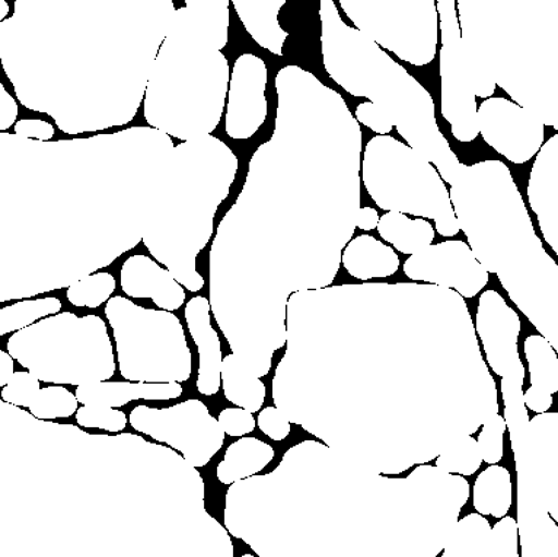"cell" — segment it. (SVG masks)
<instances>
[{"instance_id": "32", "label": "cell", "mask_w": 558, "mask_h": 557, "mask_svg": "<svg viewBox=\"0 0 558 557\" xmlns=\"http://www.w3.org/2000/svg\"><path fill=\"white\" fill-rule=\"evenodd\" d=\"M356 119L363 126L369 128L371 131L387 135L392 131L393 124L383 108L375 106L374 102L359 104L356 108Z\"/></svg>"}, {"instance_id": "36", "label": "cell", "mask_w": 558, "mask_h": 557, "mask_svg": "<svg viewBox=\"0 0 558 557\" xmlns=\"http://www.w3.org/2000/svg\"><path fill=\"white\" fill-rule=\"evenodd\" d=\"M14 374V360L8 353L0 351V387H5Z\"/></svg>"}, {"instance_id": "19", "label": "cell", "mask_w": 558, "mask_h": 557, "mask_svg": "<svg viewBox=\"0 0 558 557\" xmlns=\"http://www.w3.org/2000/svg\"><path fill=\"white\" fill-rule=\"evenodd\" d=\"M512 479L508 469L490 465L474 485V508L480 516L504 518L512 507Z\"/></svg>"}, {"instance_id": "34", "label": "cell", "mask_w": 558, "mask_h": 557, "mask_svg": "<svg viewBox=\"0 0 558 557\" xmlns=\"http://www.w3.org/2000/svg\"><path fill=\"white\" fill-rule=\"evenodd\" d=\"M19 106L0 82V131H8L15 123Z\"/></svg>"}, {"instance_id": "25", "label": "cell", "mask_w": 558, "mask_h": 557, "mask_svg": "<svg viewBox=\"0 0 558 557\" xmlns=\"http://www.w3.org/2000/svg\"><path fill=\"white\" fill-rule=\"evenodd\" d=\"M116 280L110 274H97L68 288V300L75 306L98 308L114 292Z\"/></svg>"}, {"instance_id": "15", "label": "cell", "mask_w": 558, "mask_h": 557, "mask_svg": "<svg viewBox=\"0 0 558 557\" xmlns=\"http://www.w3.org/2000/svg\"><path fill=\"white\" fill-rule=\"evenodd\" d=\"M272 459H275V450L270 445L257 438H242L228 448L216 473L220 483L233 485L262 472Z\"/></svg>"}, {"instance_id": "13", "label": "cell", "mask_w": 558, "mask_h": 557, "mask_svg": "<svg viewBox=\"0 0 558 557\" xmlns=\"http://www.w3.org/2000/svg\"><path fill=\"white\" fill-rule=\"evenodd\" d=\"M525 355L530 364L531 387L523 392V404L536 414L547 413L553 395L558 391V358L543 336L525 340Z\"/></svg>"}, {"instance_id": "6", "label": "cell", "mask_w": 558, "mask_h": 557, "mask_svg": "<svg viewBox=\"0 0 558 557\" xmlns=\"http://www.w3.org/2000/svg\"><path fill=\"white\" fill-rule=\"evenodd\" d=\"M440 25H442V51H440V76H442V113L452 124L453 136L460 142H473L478 135L477 106L473 82L466 63L461 29L457 20L456 0H439Z\"/></svg>"}, {"instance_id": "4", "label": "cell", "mask_w": 558, "mask_h": 557, "mask_svg": "<svg viewBox=\"0 0 558 557\" xmlns=\"http://www.w3.org/2000/svg\"><path fill=\"white\" fill-rule=\"evenodd\" d=\"M130 425L134 431L153 436L179 450L192 468H205L222 448L225 432L218 421L198 400L153 409L137 405L130 413Z\"/></svg>"}, {"instance_id": "35", "label": "cell", "mask_w": 558, "mask_h": 557, "mask_svg": "<svg viewBox=\"0 0 558 557\" xmlns=\"http://www.w3.org/2000/svg\"><path fill=\"white\" fill-rule=\"evenodd\" d=\"M379 215L378 211L372 209V207H363V209H359L356 226L361 228L362 231H372L378 227Z\"/></svg>"}, {"instance_id": "2", "label": "cell", "mask_w": 558, "mask_h": 557, "mask_svg": "<svg viewBox=\"0 0 558 557\" xmlns=\"http://www.w3.org/2000/svg\"><path fill=\"white\" fill-rule=\"evenodd\" d=\"M231 487L225 526L259 557H438L470 483L434 465L385 477L317 440Z\"/></svg>"}, {"instance_id": "10", "label": "cell", "mask_w": 558, "mask_h": 557, "mask_svg": "<svg viewBox=\"0 0 558 557\" xmlns=\"http://www.w3.org/2000/svg\"><path fill=\"white\" fill-rule=\"evenodd\" d=\"M557 158L558 136H553L541 150L532 168L527 197L539 218L544 239L558 253L557 241Z\"/></svg>"}, {"instance_id": "8", "label": "cell", "mask_w": 558, "mask_h": 557, "mask_svg": "<svg viewBox=\"0 0 558 557\" xmlns=\"http://www.w3.org/2000/svg\"><path fill=\"white\" fill-rule=\"evenodd\" d=\"M477 330L493 373L504 377L518 362V338L521 319L496 291L480 298Z\"/></svg>"}, {"instance_id": "24", "label": "cell", "mask_w": 558, "mask_h": 557, "mask_svg": "<svg viewBox=\"0 0 558 557\" xmlns=\"http://www.w3.org/2000/svg\"><path fill=\"white\" fill-rule=\"evenodd\" d=\"M76 396L66 388L54 386L41 388L36 400L29 405V413L38 421H53V419L71 417L77 412Z\"/></svg>"}, {"instance_id": "27", "label": "cell", "mask_w": 558, "mask_h": 557, "mask_svg": "<svg viewBox=\"0 0 558 557\" xmlns=\"http://www.w3.org/2000/svg\"><path fill=\"white\" fill-rule=\"evenodd\" d=\"M76 422L77 425L88 427V429L121 432L128 426V416L121 410L88 404L77 409Z\"/></svg>"}, {"instance_id": "12", "label": "cell", "mask_w": 558, "mask_h": 557, "mask_svg": "<svg viewBox=\"0 0 558 557\" xmlns=\"http://www.w3.org/2000/svg\"><path fill=\"white\" fill-rule=\"evenodd\" d=\"M179 383H89L77 387L76 400L84 405L123 408L133 400H172L183 396Z\"/></svg>"}, {"instance_id": "5", "label": "cell", "mask_w": 558, "mask_h": 557, "mask_svg": "<svg viewBox=\"0 0 558 557\" xmlns=\"http://www.w3.org/2000/svg\"><path fill=\"white\" fill-rule=\"evenodd\" d=\"M518 472V511H545L558 521V413L536 414L521 451Z\"/></svg>"}, {"instance_id": "20", "label": "cell", "mask_w": 558, "mask_h": 557, "mask_svg": "<svg viewBox=\"0 0 558 557\" xmlns=\"http://www.w3.org/2000/svg\"><path fill=\"white\" fill-rule=\"evenodd\" d=\"M523 379H525V368H523L522 361L501 377V392H504L505 401L504 419L506 431L510 432V443H512L514 456L521 451L527 429H530V416H527V410L523 404Z\"/></svg>"}, {"instance_id": "11", "label": "cell", "mask_w": 558, "mask_h": 557, "mask_svg": "<svg viewBox=\"0 0 558 557\" xmlns=\"http://www.w3.org/2000/svg\"><path fill=\"white\" fill-rule=\"evenodd\" d=\"M121 287L130 296L150 298L155 304L170 311L179 310L185 301L184 289L170 271L145 256H134L124 263Z\"/></svg>"}, {"instance_id": "17", "label": "cell", "mask_w": 558, "mask_h": 557, "mask_svg": "<svg viewBox=\"0 0 558 557\" xmlns=\"http://www.w3.org/2000/svg\"><path fill=\"white\" fill-rule=\"evenodd\" d=\"M521 557H558V525L544 511H518Z\"/></svg>"}, {"instance_id": "26", "label": "cell", "mask_w": 558, "mask_h": 557, "mask_svg": "<svg viewBox=\"0 0 558 557\" xmlns=\"http://www.w3.org/2000/svg\"><path fill=\"white\" fill-rule=\"evenodd\" d=\"M474 557H519L518 526L512 517H504Z\"/></svg>"}, {"instance_id": "23", "label": "cell", "mask_w": 558, "mask_h": 557, "mask_svg": "<svg viewBox=\"0 0 558 557\" xmlns=\"http://www.w3.org/2000/svg\"><path fill=\"white\" fill-rule=\"evenodd\" d=\"M482 464L477 440L473 436H465L438 457L435 468L442 470L444 473L469 477L473 476Z\"/></svg>"}, {"instance_id": "22", "label": "cell", "mask_w": 558, "mask_h": 557, "mask_svg": "<svg viewBox=\"0 0 558 557\" xmlns=\"http://www.w3.org/2000/svg\"><path fill=\"white\" fill-rule=\"evenodd\" d=\"M60 310H62V302L58 298L20 301L14 305L0 308V336L23 330L25 327L33 326L38 318L59 313Z\"/></svg>"}, {"instance_id": "14", "label": "cell", "mask_w": 558, "mask_h": 557, "mask_svg": "<svg viewBox=\"0 0 558 557\" xmlns=\"http://www.w3.org/2000/svg\"><path fill=\"white\" fill-rule=\"evenodd\" d=\"M343 263L353 278L369 280L392 276L400 267V258L372 237L362 235L345 250Z\"/></svg>"}, {"instance_id": "1", "label": "cell", "mask_w": 558, "mask_h": 557, "mask_svg": "<svg viewBox=\"0 0 558 557\" xmlns=\"http://www.w3.org/2000/svg\"><path fill=\"white\" fill-rule=\"evenodd\" d=\"M397 314L310 324L289 311L272 379L289 422L388 476L438 459L499 413L470 314L445 327Z\"/></svg>"}, {"instance_id": "38", "label": "cell", "mask_w": 558, "mask_h": 557, "mask_svg": "<svg viewBox=\"0 0 558 557\" xmlns=\"http://www.w3.org/2000/svg\"><path fill=\"white\" fill-rule=\"evenodd\" d=\"M242 557H254L253 555H244Z\"/></svg>"}, {"instance_id": "18", "label": "cell", "mask_w": 558, "mask_h": 557, "mask_svg": "<svg viewBox=\"0 0 558 557\" xmlns=\"http://www.w3.org/2000/svg\"><path fill=\"white\" fill-rule=\"evenodd\" d=\"M378 231L384 240L402 254L421 253L429 247L435 239L434 227L427 220H410L398 211H391L379 219Z\"/></svg>"}, {"instance_id": "3", "label": "cell", "mask_w": 558, "mask_h": 557, "mask_svg": "<svg viewBox=\"0 0 558 557\" xmlns=\"http://www.w3.org/2000/svg\"><path fill=\"white\" fill-rule=\"evenodd\" d=\"M41 142L0 133V263L36 244Z\"/></svg>"}, {"instance_id": "16", "label": "cell", "mask_w": 558, "mask_h": 557, "mask_svg": "<svg viewBox=\"0 0 558 557\" xmlns=\"http://www.w3.org/2000/svg\"><path fill=\"white\" fill-rule=\"evenodd\" d=\"M220 383L223 384L225 397L238 408L250 413L262 409L266 400V386L235 355H228L222 360Z\"/></svg>"}, {"instance_id": "33", "label": "cell", "mask_w": 558, "mask_h": 557, "mask_svg": "<svg viewBox=\"0 0 558 557\" xmlns=\"http://www.w3.org/2000/svg\"><path fill=\"white\" fill-rule=\"evenodd\" d=\"M15 135L27 140L46 142L54 136V129L43 120H21L15 124Z\"/></svg>"}, {"instance_id": "30", "label": "cell", "mask_w": 558, "mask_h": 557, "mask_svg": "<svg viewBox=\"0 0 558 557\" xmlns=\"http://www.w3.org/2000/svg\"><path fill=\"white\" fill-rule=\"evenodd\" d=\"M220 429L229 436H244L255 429L253 413L240 408H229L219 413Z\"/></svg>"}, {"instance_id": "28", "label": "cell", "mask_w": 558, "mask_h": 557, "mask_svg": "<svg viewBox=\"0 0 558 557\" xmlns=\"http://www.w3.org/2000/svg\"><path fill=\"white\" fill-rule=\"evenodd\" d=\"M506 423L499 413L484 422L477 439L480 455L487 464L495 465L504 459Z\"/></svg>"}, {"instance_id": "31", "label": "cell", "mask_w": 558, "mask_h": 557, "mask_svg": "<svg viewBox=\"0 0 558 557\" xmlns=\"http://www.w3.org/2000/svg\"><path fill=\"white\" fill-rule=\"evenodd\" d=\"M258 427L272 440L287 439L291 434V422L277 408H266L258 414Z\"/></svg>"}, {"instance_id": "9", "label": "cell", "mask_w": 558, "mask_h": 557, "mask_svg": "<svg viewBox=\"0 0 558 557\" xmlns=\"http://www.w3.org/2000/svg\"><path fill=\"white\" fill-rule=\"evenodd\" d=\"M190 335L197 344L201 355L197 390L203 396H215L220 390V368H222V348L218 332L210 323V302L205 296L189 301L185 308Z\"/></svg>"}, {"instance_id": "7", "label": "cell", "mask_w": 558, "mask_h": 557, "mask_svg": "<svg viewBox=\"0 0 558 557\" xmlns=\"http://www.w3.org/2000/svg\"><path fill=\"white\" fill-rule=\"evenodd\" d=\"M404 274L413 280L456 289L462 296L477 295L488 282L486 269L462 241L429 245L405 262Z\"/></svg>"}, {"instance_id": "37", "label": "cell", "mask_w": 558, "mask_h": 557, "mask_svg": "<svg viewBox=\"0 0 558 557\" xmlns=\"http://www.w3.org/2000/svg\"><path fill=\"white\" fill-rule=\"evenodd\" d=\"M8 12H10V5H8L5 0H0V23H3V19L8 15Z\"/></svg>"}, {"instance_id": "29", "label": "cell", "mask_w": 558, "mask_h": 557, "mask_svg": "<svg viewBox=\"0 0 558 557\" xmlns=\"http://www.w3.org/2000/svg\"><path fill=\"white\" fill-rule=\"evenodd\" d=\"M40 390V382L33 374L15 373L10 383L3 387L2 400L16 405V408L29 409Z\"/></svg>"}, {"instance_id": "21", "label": "cell", "mask_w": 558, "mask_h": 557, "mask_svg": "<svg viewBox=\"0 0 558 557\" xmlns=\"http://www.w3.org/2000/svg\"><path fill=\"white\" fill-rule=\"evenodd\" d=\"M492 525L480 513H470L457 522L442 557H474L483 547Z\"/></svg>"}]
</instances>
